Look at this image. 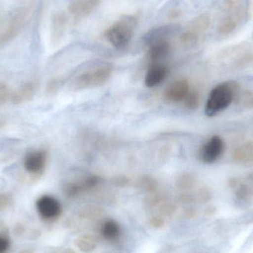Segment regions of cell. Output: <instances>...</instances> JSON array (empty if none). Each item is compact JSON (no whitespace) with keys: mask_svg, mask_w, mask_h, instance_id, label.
<instances>
[{"mask_svg":"<svg viewBox=\"0 0 253 253\" xmlns=\"http://www.w3.org/2000/svg\"><path fill=\"white\" fill-rule=\"evenodd\" d=\"M239 86L233 81L215 86L210 93L205 105V114L212 117L225 111L239 94Z\"/></svg>","mask_w":253,"mask_h":253,"instance_id":"obj_1","label":"cell"},{"mask_svg":"<svg viewBox=\"0 0 253 253\" xmlns=\"http://www.w3.org/2000/svg\"><path fill=\"white\" fill-rule=\"evenodd\" d=\"M134 24L135 21L132 18L121 19L107 30L105 38L115 48H126L132 40Z\"/></svg>","mask_w":253,"mask_h":253,"instance_id":"obj_2","label":"cell"},{"mask_svg":"<svg viewBox=\"0 0 253 253\" xmlns=\"http://www.w3.org/2000/svg\"><path fill=\"white\" fill-rule=\"evenodd\" d=\"M113 67L108 64L91 68L76 78L74 86L77 90L93 88L103 85L111 79Z\"/></svg>","mask_w":253,"mask_h":253,"instance_id":"obj_3","label":"cell"},{"mask_svg":"<svg viewBox=\"0 0 253 253\" xmlns=\"http://www.w3.org/2000/svg\"><path fill=\"white\" fill-rule=\"evenodd\" d=\"M225 151V142L218 135H213L200 147L198 157L202 163L212 165L216 162Z\"/></svg>","mask_w":253,"mask_h":253,"instance_id":"obj_4","label":"cell"},{"mask_svg":"<svg viewBox=\"0 0 253 253\" xmlns=\"http://www.w3.org/2000/svg\"><path fill=\"white\" fill-rule=\"evenodd\" d=\"M37 209L40 216L44 220L56 219L62 213L60 202L51 196H43L37 200Z\"/></svg>","mask_w":253,"mask_h":253,"instance_id":"obj_5","label":"cell"},{"mask_svg":"<svg viewBox=\"0 0 253 253\" xmlns=\"http://www.w3.org/2000/svg\"><path fill=\"white\" fill-rule=\"evenodd\" d=\"M47 153L45 150H40L31 152L24 159V167L27 172L32 175L42 173L47 164Z\"/></svg>","mask_w":253,"mask_h":253,"instance_id":"obj_6","label":"cell"},{"mask_svg":"<svg viewBox=\"0 0 253 253\" xmlns=\"http://www.w3.org/2000/svg\"><path fill=\"white\" fill-rule=\"evenodd\" d=\"M190 91V84L188 81L182 79L172 83L165 90L164 97L167 102L179 103L184 102Z\"/></svg>","mask_w":253,"mask_h":253,"instance_id":"obj_7","label":"cell"},{"mask_svg":"<svg viewBox=\"0 0 253 253\" xmlns=\"http://www.w3.org/2000/svg\"><path fill=\"white\" fill-rule=\"evenodd\" d=\"M99 1L100 0H73L68 10L74 19H83L96 8Z\"/></svg>","mask_w":253,"mask_h":253,"instance_id":"obj_8","label":"cell"},{"mask_svg":"<svg viewBox=\"0 0 253 253\" xmlns=\"http://www.w3.org/2000/svg\"><path fill=\"white\" fill-rule=\"evenodd\" d=\"M168 74V69L166 65L162 63L150 65L144 77V84L150 88L156 87L166 79Z\"/></svg>","mask_w":253,"mask_h":253,"instance_id":"obj_9","label":"cell"},{"mask_svg":"<svg viewBox=\"0 0 253 253\" xmlns=\"http://www.w3.org/2000/svg\"><path fill=\"white\" fill-rule=\"evenodd\" d=\"M169 44L167 42L160 41L153 44L147 52V60L150 65L160 64V62L168 56Z\"/></svg>","mask_w":253,"mask_h":253,"instance_id":"obj_10","label":"cell"},{"mask_svg":"<svg viewBox=\"0 0 253 253\" xmlns=\"http://www.w3.org/2000/svg\"><path fill=\"white\" fill-rule=\"evenodd\" d=\"M233 159L238 164L253 165V144L251 142L246 143L236 149L233 153Z\"/></svg>","mask_w":253,"mask_h":253,"instance_id":"obj_11","label":"cell"},{"mask_svg":"<svg viewBox=\"0 0 253 253\" xmlns=\"http://www.w3.org/2000/svg\"><path fill=\"white\" fill-rule=\"evenodd\" d=\"M67 19L64 13H57L52 19L51 37L55 42L60 41L66 30Z\"/></svg>","mask_w":253,"mask_h":253,"instance_id":"obj_12","label":"cell"},{"mask_svg":"<svg viewBox=\"0 0 253 253\" xmlns=\"http://www.w3.org/2000/svg\"><path fill=\"white\" fill-rule=\"evenodd\" d=\"M120 227L114 220H109L104 223L102 227V236L109 242L117 240L120 236Z\"/></svg>","mask_w":253,"mask_h":253,"instance_id":"obj_13","label":"cell"},{"mask_svg":"<svg viewBox=\"0 0 253 253\" xmlns=\"http://www.w3.org/2000/svg\"><path fill=\"white\" fill-rule=\"evenodd\" d=\"M34 92L35 88L34 84L27 83L13 95L12 102L14 104H19L25 101L30 100L34 96Z\"/></svg>","mask_w":253,"mask_h":253,"instance_id":"obj_14","label":"cell"},{"mask_svg":"<svg viewBox=\"0 0 253 253\" xmlns=\"http://www.w3.org/2000/svg\"><path fill=\"white\" fill-rule=\"evenodd\" d=\"M75 245L81 252L90 253L96 249L97 242L93 236L85 235L78 238L75 241Z\"/></svg>","mask_w":253,"mask_h":253,"instance_id":"obj_15","label":"cell"},{"mask_svg":"<svg viewBox=\"0 0 253 253\" xmlns=\"http://www.w3.org/2000/svg\"><path fill=\"white\" fill-rule=\"evenodd\" d=\"M211 25V16L208 13H204L197 16L191 24L190 29L196 33L202 32L209 28Z\"/></svg>","mask_w":253,"mask_h":253,"instance_id":"obj_16","label":"cell"},{"mask_svg":"<svg viewBox=\"0 0 253 253\" xmlns=\"http://www.w3.org/2000/svg\"><path fill=\"white\" fill-rule=\"evenodd\" d=\"M200 103L199 93L196 90H190L187 97L184 100V107L190 111L197 109Z\"/></svg>","mask_w":253,"mask_h":253,"instance_id":"obj_17","label":"cell"},{"mask_svg":"<svg viewBox=\"0 0 253 253\" xmlns=\"http://www.w3.org/2000/svg\"><path fill=\"white\" fill-rule=\"evenodd\" d=\"M102 210L96 206L84 207L83 209L80 210L79 215L82 218L86 219H91L102 215Z\"/></svg>","mask_w":253,"mask_h":253,"instance_id":"obj_18","label":"cell"},{"mask_svg":"<svg viewBox=\"0 0 253 253\" xmlns=\"http://www.w3.org/2000/svg\"><path fill=\"white\" fill-rule=\"evenodd\" d=\"M157 181L153 178V177L149 176V175H144L138 182V186L140 188L148 193H153L157 188Z\"/></svg>","mask_w":253,"mask_h":253,"instance_id":"obj_19","label":"cell"},{"mask_svg":"<svg viewBox=\"0 0 253 253\" xmlns=\"http://www.w3.org/2000/svg\"><path fill=\"white\" fill-rule=\"evenodd\" d=\"M237 25V22L233 20V19L226 17L224 19V22L221 24L219 28H218L219 34L221 35L224 36L229 35V34H232L236 29Z\"/></svg>","mask_w":253,"mask_h":253,"instance_id":"obj_20","label":"cell"},{"mask_svg":"<svg viewBox=\"0 0 253 253\" xmlns=\"http://www.w3.org/2000/svg\"><path fill=\"white\" fill-rule=\"evenodd\" d=\"M195 183H196V180L193 175L188 173H184L178 177L176 184L180 189L185 190V189L191 188L194 185Z\"/></svg>","mask_w":253,"mask_h":253,"instance_id":"obj_21","label":"cell"},{"mask_svg":"<svg viewBox=\"0 0 253 253\" xmlns=\"http://www.w3.org/2000/svg\"><path fill=\"white\" fill-rule=\"evenodd\" d=\"M199 40V34L193 30H189L183 34L181 37V41L182 44L188 47L195 45Z\"/></svg>","mask_w":253,"mask_h":253,"instance_id":"obj_22","label":"cell"},{"mask_svg":"<svg viewBox=\"0 0 253 253\" xmlns=\"http://www.w3.org/2000/svg\"><path fill=\"white\" fill-rule=\"evenodd\" d=\"M165 199V196L162 194L150 195L146 198L145 201H144V206L146 208L151 209V208L157 206L159 203L163 202Z\"/></svg>","mask_w":253,"mask_h":253,"instance_id":"obj_23","label":"cell"},{"mask_svg":"<svg viewBox=\"0 0 253 253\" xmlns=\"http://www.w3.org/2000/svg\"><path fill=\"white\" fill-rule=\"evenodd\" d=\"M239 102L247 109L253 108V93L250 90L244 92L242 95L239 96Z\"/></svg>","mask_w":253,"mask_h":253,"instance_id":"obj_24","label":"cell"},{"mask_svg":"<svg viewBox=\"0 0 253 253\" xmlns=\"http://www.w3.org/2000/svg\"><path fill=\"white\" fill-rule=\"evenodd\" d=\"M177 208L172 203H164L159 208V212L164 216H172L176 212Z\"/></svg>","mask_w":253,"mask_h":253,"instance_id":"obj_25","label":"cell"},{"mask_svg":"<svg viewBox=\"0 0 253 253\" xmlns=\"http://www.w3.org/2000/svg\"><path fill=\"white\" fill-rule=\"evenodd\" d=\"M165 220L161 216H153L149 220V224L154 229H161L165 225Z\"/></svg>","mask_w":253,"mask_h":253,"instance_id":"obj_26","label":"cell"},{"mask_svg":"<svg viewBox=\"0 0 253 253\" xmlns=\"http://www.w3.org/2000/svg\"><path fill=\"white\" fill-rule=\"evenodd\" d=\"M114 184L117 187H125L129 184V179L126 176L123 175H119V176L115 177L114 180Z\"/></svg>","mask_w":253,"mask_h":253,"instance_id":"obj_27","label":"cell"},{"mask_svg":"<svg viewBox=\"0 0 253 253\" xmlns=\"http://www.w3.org/2000/svg\"><path fill=\"white\" fill-rule=\"evenodd\" d=\"M7 88L5 84H0V104L7 100Z\"/></svg>","mask_w":253,"mask_h":253,"instance_id":"obj_28","label":"cell"},{"mask_svg":"<svg viewBox=\"0 0 253 253\" xmlns=\"http://www.w3.org/2000/svg\"><path fill=\"white\" fill-rule=\"evenodd\" d=\"M10 247L9 241L5 238L0 237V253H4L7 252Z\"/></svg>","mask_w":253,"mask_h":253,"instance_id":"obj_29","label":"cell"},{"mask_svg":"<svg viewBox=\"0 0 253 253\" xmlns=\"http://www.w3.org/2000/svg\"><path fill=\"white\" fill-rule=\"evenodd\" d=\"M178 201L183 204H190L194 201V198L190 194H181L178 196Z\"/></svg>","mask_w":253,"mask_h":253,"instance_id":"obj_30","label":"cell"},{"mask_svg":"<svg viewBox=\"0 0 253 253\" xmlns=\"http://www.w3.org/2000/svg\"><path fill=\"white\" fill-rule=\"evenodd\" d=\"M8 204V197L5 194H0V211H2Z\"/></svg>","mask_w":253,"mask_h":253,"instance_id":"obj_31","label":"cell"},{"mask_svg":"<svg viewBox=\"0 0 253 253\" xmlns=\"http://www.w3.org/2000/svg\"><path fill=\"white\" fill-rule=\"evenodd\" d=\"M195 215H196V211H195V210L191 209V208L186 210L184 212V217L187 218V219H190V218H193Z\"/></svg>","mask_w":253,"mask_h":253,"instance_id":"obj_32","label":"cell"},{"mask_svg":"<svg viewBox=\"0 0 253 253\" xmlns=\"http://www.w3.org/2000/svg\"><path fill=\"white\" fill-rule=\"evenodd\" d=\"M180 12L179 10H172V11H171L170 13V17L172 18H177L178 16H179Z\"/></svg>","mask_w":253,"mask_h":253,"instance_id":"obj_33","label":"cell"},{"mask_svg":"<svg viewBox=\"0 0 253 253\" xmlns=\"http://www.w3.org/2000/svg\"><path fill=\"white\" fill-rule=\"evenodd\" d=\"M65 253H77L75 252V251H73V250L67 249L66 251H65Z\"/></svg>","mask_w":253,"mask_h":253,"instance_id":"obj_34","label":"cell"},{"mask_svg":"<svg viewBox=\"0 0 253 253\" xmlns=\"http://www.w3.org/2000/svg\"><path fill=\"white\" fill-rule=\"evenodd\" d=\"M23 253H30L29 251H27V252H24Z\"/></svg>","mask_w":253,"mask_h":253,"instance_id":"obj_35","label":"cell"}]
</instances>
